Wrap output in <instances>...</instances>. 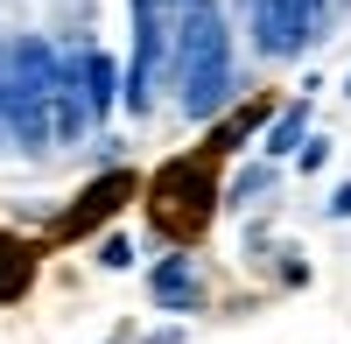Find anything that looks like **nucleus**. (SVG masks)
Here are the masks:
<instances>
[{"label":"nucleus","instance_id":"f257e3e1","mask_svg":"<svg viewBox=\"0 0 351 344\" xmlns=\"http://www.w3.org/2000/svg\"><path fill=\"white\" fill-rule=\"evenodd\" d=\"M176 36H169V71H176V99L190 120H211L232 99V36L211 0H169Z\"/></svg>","mask_w":351,"mask_h":344},{"label":"nucleus","instance_id":"f03ea898","mask_svg":"<svg viewBox=\"0 0 351 344\" xmlns=\"http://www.w3.org/2000/svg\"><path fill=\"white\" fill-rule=\"evenodd\" d=\"M148 225L169 239V246H190V239H204L211 232V218H218V155L204 148V155H176V162H162L155 176H148Z\"/></svg>","mask_w":351,"mask_h":344},{"label":"nucleus","instance_id":"7ed1b4c3","mask_svg":"<svg viewBox=\"0 0 351 344\" xmlns=\"http://www.w3.org/2000/svg\"><path fill=\"white\" fill-rule=\"evenodd\" d=\"M8 140L28 155L56 140V49L43 36L8 42Z\"/></svg>","mask_w":351,"mask_h":344},{"label":"nucleus","instance_id":"20e7f679","mask_svg":"<svg viewBox=\"0 0 351 344\" xmlns=\"http://www.w3.org/2000/svg\"><path fill=\"white\" fill-rule=\"evenodd\" d=\"M127 14H134L127 106H134V112H148V106H155V77H162V64H169V36H176V14H169V0H127Z\"/></svg>","mask_w":351,"mask_h":344},{"label":"nucleus","instance_id":"39448f33","mask_svg":"<svg viewBox=\"0 0 351 344\" xmlns=\"http://www.w3.org/2000/svg\"><path fill=\"white\" fill-rule=\"evenodd\" d=\"M239 8H246V28H253L260 56H295L302 42H316L302 0H239Z\"/></svg>","mask_w":351,"mask_h":344},{"label":"nucleus","instance_id":"423d86ee","mask_svg":"<svg viewBox=\"0 0 351 344\" xmlns=\"http://www.w3.org/2000/svg\"><path fill=\"white\" fill-rule=\"evenodd\" d=\"M141 190H148V183H134V169H106V176H92V183H84V197L64 211V225H56V232H64V239L99 232V225H106L112 211H120L127 197H141Z\"/></svg>","mask_w":351,"mask_h":344},{"label":"nucleus","instance_id":"0eeeda50","mask_svg":"<svg viewBox=\"0 0 351 344\" xmlns=\"http://www.w3.org/2000/svg\"><path fill=\"white\" fill-rule=\"evenodd\" d=\"M148 295L162 309H176V317H190V309L204 302V281H197V267L183 260V253H169V260H155V274H148Z\"/></svg>","mask_w":351,"mask_h":344},{"label":"nucleus","instance_id":"6e6552de","mask_svg":"<svg viewBox=\"0 0 351 344\" xmlns=\"http://www.w3.org/2000/svg\"><path fill=\"white\" fill-rule=\"evenodd\" d=\"M302 134H309V92H302L295 106H281V120L267 127L260 148H267V155H302Z\"/></svg>","mask_w":351,"mask_h":344},{"label":"nucleus","instance_id":"1a4fd4ad","mask_svg":"<svg viewBox=\"0 0 351 344\" xmlns=\"http://www.w3.org/2000/svg\"><path fill=\"white\" fill-rule=\"evenodd\" d=\"M28 274H36V260H28V246L0 239V302H14V295L28 288Z\"/></svg>","mask_w":351,"mask_h":344},{"label":"nucleus","instance_id":"9d476101","mask_svg":"<svg viewBox=\"0 0 351 344\" xmlns=\"http://www.w3.org/2000/svg\"><path fill=\"white\" fill-rule=\"evenodd\" d=\"M260 120H267V106H260V99H253L246 112H232V120H225V127H218L211 140H204V148H211V155H232V148H239V140H246V134H253Z\"/></svg>","mask_w":351,"mask_h":344},{"label":"nucleus","instance_id":"9b49d317","mask_svg":"<svg viewBox=\"0 0 351 344\" xmlns=\"http://www.w3.org/2000/svg\"><path fill=\"white\" fill-rule=\"evenodd\" d=\"M112 99H127V77L112 71V56H99V49H92V112H106Z\"/></svg>","mask_w":351,"mask_h":344},{"label":"nucleus","instance_id":"f8f14e48","mask_svg":"<svg viewBox=\"0 0 351 344\" xmlns=\"http://www.w3.org/2000/svg\"><path fill=\"white\" fill-rule=\"evenodd\" d=\"M260 190H267V169H246V176L232 183V197H239V204H246V197H260Z\"/></svg>","mask_w":351,"mask_h":344},{"label":"nucleus","instance_id":"ddd939ff","mask_svg":"<svg viewBox=\"0 0 351 344\" xmlns=\"http://www.w3.org/2000/svg\"><path fill=\"white\" fill-rule=\"evenodd\" d=\"M99 260H106V267H127V260H134V246H127V239H106V246H99Z\"/></svg>","mask_w":351,"mask_h":344},{"label":"nucleus","instance_id":"4468645a","mask_svg":"<svg viewBox=\"0 0 351 344\" xmlns=\"http://www.w3.org/2000/svg\"><path fill=\"white\" fill-rule=\"evenodd\" d=\"M330 162V140H309V148H302V176H309V169H324Z\"/></svg>","mask_w":351,"mask_h":344},{"label":"nucleus","instance_id":"2eb2a0df","mask_svg":"<svg viewBox=\"0 0 351 344\" xmlns=\"http://www.w3.org/2000/svg\"><path fill=\"white\" fill-rule=\"evenodd\" d=\"M302 8H309V28L324 36V14H330V0H302Z\"/></svg>","mask_w":351,"mask_h":344},{"label":"nucleus","instance_id":"dca6fc26","mask_svg":"<svg viewBox=\"0 0 351 344\" xmlns=\"http://www.w3.org/2000/svg\"><path fill=\"white\" fill-rule=\"evenodd\" d=\"M330 218H351V183H344V190L330 197Z\"/></svg>","mask_w":351,"mask_h":344},{"label":"nucleus","instance_id":"f3484780","mask_svg":"<svg viewBox=\"0 0 351 344\" xmlns=\"http://www.w3.org/2000/svg\"><path fill=\"white\" fill-rule=\"evenodd\" d=\"M344 92H351V77H344Z\"/></svg>","mask_w":351,"mask_h":344}]
</instances>
